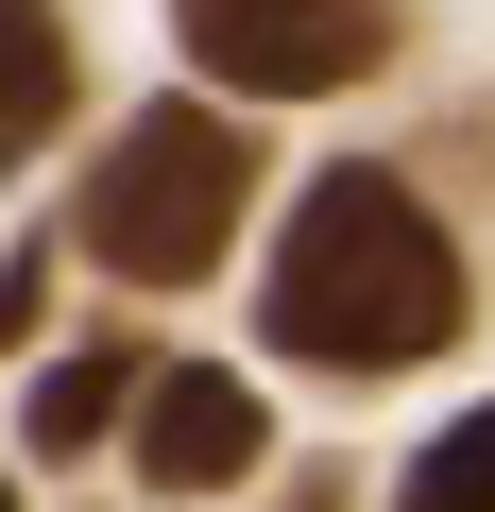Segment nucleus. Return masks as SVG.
<instances>
[{
  "label": "nucleus",
  "instance_id": "nucleus-1",
  "mask_svg": "<svg viewBox=\"0 0 495 512\" xmlns=\"http://www.w3.org/2000/svg\"><path fill=\"white\" fill-rule=\"evenodd\" d=\"M444 325H461V256L410 205V171H325L274 239V359L410 376V359H444Z\"/></svg>",
  "mask_w": 495,
  "mask_h": 512
},
{
  "label": "nucleus",
  "instance_id": "nucleus-2",
  "mask_svg": "<svg viewBox=\"0 0 495 512\" xmlns=\"http://www.w3.org/2000/svg\"><path fill=\"white\" fill-rule=\"evenodd\" d=\"M239 205H257V137H239L222 103H154L120 120V154L86 171V256L137 291H188L205 256L239 239Z\"/></svg>",
  "mask_w": 495,
  "mask_h": 512
},
{
  "label": "nucleus",
  "instance_id": "nucleus-3",
  "mask_svg": "<svg viewBox=\"0 0 495 512\" xmlns=\"http://www.w3.org/2000/svg\"><path fill=\"white\" fill-rule=\"evenodd\" d=\"M171 18H188L205 86H239V103H325L393 52V0H171Z\"/></svg>",
  "mask_w": 495,
  "mask_h": 512
},
{
  "label": "nucleus",
  "instance_id": "nucleus-4",
  "mask_svg": "<svg viewBox=\"0 0 495 512\" xmlns=\"http://www.w3.org/2000/svg\"><path fill=\"white\" fill-rule=\"evenodd\" d=\"M257 444H274L257 427V376H205V359L188 376H137V478L154 495H222Z\"/></svg>",
  "mask_w": 495,
  "mask_h": 512
},
{
  "label": "nucleus",
  "instance_id": "nucleus-5",
  "mask_svg": "<svg viewBox=\"0 0 495 512\" xmlns=\"http://www.w3.org/2000/svg\"><path fill=\"white\" fill-rule=\"evenodd\" d=\"M69 120V18L52 0H0V171Z\"/></svg>",
  "mask_w": 495,
  "mask_h": 512
},
{
  "label": "nucleus",
  "instance_id": "nucleus-6",
  "mask_svg": "<svg viewBox=\"0 0 495 512\" xmlns=\"http://www.w3.org/2000/svg\"><path fill=\"white\" fill-rule=\"evenodd\" d=\"M393 512H495V393H478L461 427H427V444H410V478H393Z\"/></svg>",
  "mask_w": 495,
  "mask_h": 512
},
{
  "label": "nucleus",
  "instance_id": "nucleus-7",
  "mask_svg": "<svg viewBox=\"0 0 495 512\" xmlns=\"http://www.w3.org/2000/svg\"><path fill=\"white\" fill-rule=\"evenodd\" d=\"M120 410H137V359H52L35 376V444H103Z\"/></svg>",
  "mask_w": 495,
  "mask_h": 512
},
{
  "label": "nucleus",
  "instance_id": "nucleus-8",
  "mask_svg": "<svg viewBox=\"0 0 495 512\" xmlns=\"http://www.w3.org/2000/svg\"><path fill=\"white\" fill-rule=\"evenodd\" d=\"M35 308H52V256H0V342H35Z\"/></svg>",
  "mask_w": 495,
  "mask_h": 512
},
{
  "label": "nucleus",
  "instance_id": "nucleus-9",
  "mask_svg": "<svg viewBox=\"0 0 495 512\" xmlns=\"http://www.w3.org/2000/svg\"><path fill=\"white\" fill-rule=\"evenodd\" d=\"M0 512H18V495H0Z\"/></svg>",
  "mask_w": 495,
  "mask_h": 512
}]
</instances>
